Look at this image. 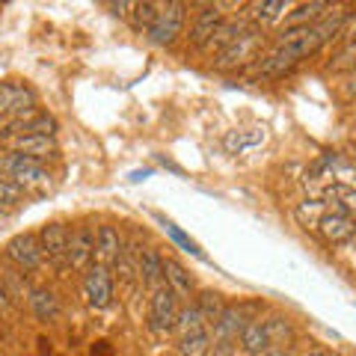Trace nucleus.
<instances>
[{
	"label": "nucleus",
	"instance_id": "obj_25",
	"mask_svg": "<svg viewBox=\"0 0 356 356\" xmlns=\"http://www.w3.org/2000/svg\"><path fill=\"white\" fill-rule=\"evenodd\" d=\"M175 330H178V339H181V336H191V332L208 330V324H205V318L199 315V309H196L193 303H187V306H181V312H178Z\"/></svg>",
	"mask_w": 356,
	"mask_h": 356
},
{
	"label": "nucleus",
	"instance_id": "obj_34",
	"mask_svg": "<svg viewBox=\"0 0 356 356\" xmlns=\"http://www.w3.org/2000/svg\"><path fill=\"white\" fill-rule=\"evenodd\" d=\"M131 6H134V3H110V9H113V15H119V18H125Z\"/></svg>",
	"mask_w": 356,
	"mask_h": 356
},
{
	"label": "nucleus",
	"instance_id": "obj_30",
	"mask_svg": "<svg viewBox=\"0 0 356 356\" xmlns=\"http://www.w3.org/2000/svg\"><path fill=\"white\" fill-rule=\"evenodd\" d=\"M21 199H24V191H21L13 178L0 175V208H15L21 205Z\"/></svg>",
	"mask_w": 356,
	"mask_h": 356
},
{
	"label": "nucleus",
	"instance_id": "obj_17",
	"mask_svg": "<svg viewBox=\"0 0 356 356\" xmlns=\"http://www.w3.org/2000/svg\"><path fill=\"white\" fill-rule=\"evenodd\" d=\"M241 350L247 353V356H261V353H267L273 348L270 344V336H267V327H264V321L261 318H255V321H250L247 327H243V332H241Z\"/></svg>",
	"mask_w": 356,
	"mask_h": 356
},
{
	"label": "nucleus",
	"instance_id": "obj_20",
	"mask_svg": "<svg viewBox=\"0 0 356 356\" xmlns=\"http://www.w3.org/2000/svg\"><path fill=\"white\" fill-rule=\"evenodd\" d=\"M243 30H247V27H243V21H229V18H226V21H222V24L214 30V36L208 39V44H205L202 51H208V54L217 51V54H220L222 48H229V44L235 42Z\"/></svg>",
	"mask_w": 356,
	"mask_h": 356
},
{
	"label": "nucleus",
	"instance_id": "obj_2",
	"mask_svg": "<svg viewBox=\"0 0 356 356\" xmlns=\"http://www.w3.org/2000/svg\"><path fill=\"white\" fill-rule=\"evenodd\" d=\"M0 175L13 178L24 193L42 191V187L51 184V172L39 161L27 158V154H18V152H0Z\"/></svg>",
	"mask_w": 356,
	"mask_h": 356
},
{
	"label": "nucleus",
	"instance_id": "obj_1",
	"mask_svg": "<svg viewBox=\"0 0 356 356\" xmlns=\"http://www.w3.org/2000/svg\"><path fill=\"white\" fill-rule=\"evenodd\" d=\"M344 21H348V13H336V15L321 18L318 24L303 27V33H300L294 42L276 44V48L267 54V57H261V63H259V69H255V72H259L261 77H280L285 72H291L300 60L312 57V54L324 48L330 39H336L339 33H341Z\"/></svg>",
	"mask_w": 356,
	"mask_h": 356
},
{
	"label": "nucleus",
	"instance_id": "obj_18",
	"mask_svg": "<svg viewBox=\"0 0 356 356\" xmlns=\"http://www.w3.org/2000/svg\"><path fill=\"white\" fill-rule=\"evenodd\" d=\"M330 13V3H324V0H312V3H300L294 13L285 15V27L282 30H294V27H312L318 24L321 18H327Z\"/></svg>",
	"mask_w": 356,
	"mask_h": 356
},
{
	"label": "nucleus",
	"instance_id": "obj_16",
	"mask_svg": "<svg viewBox=\"0 0 356 356\" xmlns=\"http://www.w3.org/2000/svg\"><path fill=\"white\" fill-rule=\"evenodd\" d=\"M137 276H140V282L152 288V291H158L163 282V255L158 250H146V252H140V261H137Z\"/></svg>",
	"mask_w": 356,
	"mask_h": 356
},
{
	"label": "nucleus",
	"instance_id": "obj_15",
	"mask_svg": "<svg viewBox=\"0 0 356 356\" xmlns=\"http://www.w3.org/2000/svg\"><path fill=\"white\" fill-rule=\"evenodd\" d=\"M122 250H125V241H122L119 229L107 226V222L104 226H98V232H95V255H98V261L110 267L122 255Z\"/></svg>",
	"mask_w": 356,
	"mask_h": 356
},
{
	"label": "nucleus",
	"instance_id": "obj_37",
	"mask_svg": "<svg viewBox=\"0 0 356 356\" xmlns=\"http://www.w3.org/2000/svg\"><path fill=\"white\" fill-rule=\"evenodd\" d=\"M261 356H288L282 348H270V350H267V353H261Z\"/></svg>",
	"mask_w": 356,
	"mask_h": 356
},
{
	"label": "nucleus",
	"instance_id": "obj_22",
	"mask_svg": "<svg viewBox=\"0 0 356 356\" xmlns=\"http://www.w3.org/2000/svg\"><path fill=\"white\" fill-rule=\"evenodd\" d=\"M264 143V128H252V131H229L222 146L226 152H243V149H252V146H261Z\"/></svg>",
	"mask_w": 356,
	"mask_h": 356
},
{
	"label": "nucleus",
	"instance_id": "obj_29",
	"mask_svg": "<svg viewBox=\"0 0 356 356\" xmlns=\"http://www.w3.org/2000/svg\"><path fill=\"white\" fill-rule=\"evenodd\" d=\"M163 229H166V235H170V238H172V241H175V243H178V247H181L184 252H191V255H196V259H202V261H205V252L199 250V243H196V241H191V238H187L184 232L175 226V222L163 220Z\"/></svg>",
	"mask_w": 356,
	"mask_h": 356
},
{
	"label": "nucleus",
	"instance_id": "obj_27",
	"mask_svg": "<svg viewBox=\"0 0 356 356\" xmlns=\"http://www.w3.org/2000/svg\"><path fill=\"white\" fill-rule=\"evenodd\" d=\"M131 24L137 33H149V27L154 24V18H158V3H134L131 6Z\"/></svg>",
	"mask_w": 356,
	"mask_h": 356
},
{
	"label": "nucleus",
	"instance_id": "obj_28",
	"mask_svg": "<svg viewBox=\"0 0 356 356\" xmlns=\"http://www.w3.org/2000/svg\"><path fill=\"white\" fill-rule=\"evenodd\" d=\"M264 327H267V336H270L273 348H280V344H285V339H291V324L282 315H270L264 321Z\"/></svg>",
	"mask_w": 356,
	"mask_h": 356
},
{
	"label": "nucleus",
	"instance_id": "obj_24",
	"mask_svg": "<svg viewBox=\"0 0 356 356\" xmlns=\"http://www.w3.org/2000/svg\"><path fill=\"white\" fill-rule=\"evenodd\" d=\"M211 341H214L211 339V332L199 330V332H191V336L178 339V350H181V356H208Z\"/></svg>",
	"mask_w": 356,
	"mask_h": 356
},
{
	"label": "nucleus",
	"instance_id": "obj_35",
	"mask_svg": "<svg viewBox=\"0 0 356 356\" xmlns=\"http://www.w3.org/2000/svg\"><path fill=\"white\" fill-rule=\"evenodd\" d=\"M0 309H9V291L0 285Z\"/></svg>",
	"mask_w": 356,
	"mask_h": 356
},
{
	"label": "nucleus",
	"instance_id": "obj_5",
	"mask_svg": "<svg viewBox=\"0 0 356 356\" xmlns=\"http://www.w3.org/2000/svg\"><path fill=\"white\" fill-rule=\"evenodd\" d=\"M178 312H181V303H178V294L172 288L161 285L158 291H152V306H149V327L154 332H170L178 324Z\"/></svg>",
	"mask_w": 356,
	"mask_h": 356
},
{
	"label": "nucleus",
	"instance_id": "obj_12",
	"mask_svg": "<svg viewBox=\"0 0 356 356\" xmlns=\"http://www.w3.org/2000/svg\"><path fill=\"white\" fill-rule=\"evenodd\" d=\"M318 232L324 235L327 243H348L353 235H356V220L344 211H327L324 220L318 222Z\"/></svg>",
	"mask_w": 356,
	"mask_h": 356
},
{
	"label": "nucleus",
	"instance_id": "obj_10",
	"mask_svg": "<svg viewBox=\"0 0 356 356\" xmlns=\"http://www.w3.org/2000/svg\"><path fill=\"white\" fill-rule=\"evenodd\" d=\"M95 261V232L89 226H77L69 238V264L74 270H86Z\"/></svg>",
	"mask_w": 356,
	"mask_h": 356
},
{
	"label": "nucleus",
	"instance_id": "obj_6",
	"mask_svg": "<svg viewBox=\"0 0 356 356\" xmlns=\"http://www.w3.org/2000/svg\"><path fill=\"white\" fill-rule=\"evenodd\" d=\"M259 48H261V33L252 30V27H247L235 42L229 44V48H222V51L217 54L214 65H217V69H235V65H243V63L255 60Z\"/></svg>",
	"mask_w": 356,
	"mask_h": 356
},
{
	"label": "nucleus",
	"instance_id": "obj_13",
	"mask_svg": "<svg viewBox=\"0 0 356 356\" xmlns=\"http://www.w3.org/2000/svg\"><path fill=\"white\" fill-rule=\"evenodd\" d=\"M9 143V152H18V154H27L33 161H44V158H54L60 149H57V140L54 137H33V134H21V137L6 140Z\"/></svg>",
	"mask_w": 356,
	"mask_h": 356
},
{
	"label": "nucleus",
	"instance_id": "obj_38",
	"mask_svg": "<svg viewBox=\"0 0 356 356\" xmlns=\"http://www.w3.org/2000/svg\"><path fill=\"white\" fill-rule=\"evenodd\" d=\"M6 220H9V214H6L3 208H0V229H3V222H6Z\"/></svg>",
	"mask_w": 356,
	"mask_h": 356
},
{
	"label": "nucleus",
	"instance_id": "obj_4",
	"mask_svg": "<svg viewBox=\"0 0 356 356\" xmlns=\"http://www.w3.org/2000/svg\"><path fill=\"white\" fill-rule=\"evenodd\" d=\"M83 297H86V303L92 306V309H107L110 303H113V270H110L107 264L102 261H92L83 270Z\"/></svg>",
	"mask_w": 356,
	"mask_h": 356
},
{
	"label": "nucleus",
	"instance_id": "obj_8",
	"mask_svg": "<svg viewBox=\"0 0 356 356\" xmlns=\"http://www.w3.org/2000/svg\"><path fill=\"white\" fill-rule=\"evenodd\" d=\"M36 238H39L44 259L54 264H69V238H72L69 226H63V222H44Z\"/></svg>",
	"mask_w": 356,
	"mask_h": 356
},
{
	"label": "nucleus",
	"instance_id": "obj_32",
	"mask_svg": "<svg viewBox=\"0 0 356 356\" xmlns=\"http://www.w3.org/2000/svg\"><path fill=\"white\" fill-rule=\"evenodd\" d=\"M208 356H238V344L226 341V339H214V341H211Z\"/></svg>",
	"mask_w": 356,
	"mask_h": 356
},
{
	"label": "nucleus",
	"instance_id": "obj_21",
	"mask_svg": "<svg viewBox=\"0 0 356 356\" xmlns=\"http://www.w3.org/2000/svg\"><path fill=\"white\" fill-rule=\"evenodd\" d=\"M27 300H30V309L36 312V318H42V321H51V318L60 312L57 294L48 291V288H33Z\"/></svg>",
	"mask_w": 356,
	"mask_h": 356
},
{
	"label": "nucleus",
	"instance_id": "obj_26",
	"mask_svg": "<svg viewBox=\"0 0 356 356\" xmlns=\"http://www.w3.org/2000/svg\"><path fill=\"white\" fill-rule=\"evenodd\" d=\"M285 3L282 0H264V3H252L250 6V18L259 21V24H267V21H276L280 15H285Z\"/></svg>",
	"mask_w": 356,
	"mask_h": 356
},
{
	"label": "nucleus",
	"instance_id": "obj_9",
	"mask_svg": "<svg viewBox=\"0 0 356 356\" xmlns=\"http://www.w3.org/2000/svg\"><path fill=\"white\" fill-rule=\"evenodd\" d=\"M250 321H255L252 306H226L222 315L214 321V339H226V341L241 339V332Z\"/></svg>",
	"mask_w": 356,
	"mask_h": 356
},
{
	"label": "nucleus",
	"instance_id": "obj_19",
	"mask_svg": "<svg viewBox=\"0 0 356 356\" xmlns=\"http://www.w3.org/2000/svg\"><path fill=\"white\" fill-rule=\"evenodd\" d=\"M193 306L199 309V315L205 318V324H214V321L222 315V309H226V300H222L220 291H196Z\"/></svg>",
	"mask_w": 356,
	"mask_h": 356
},
{
	"label": "nucleus",
	"instance_id": "obj_11",
	"mask_svg": "<svg viewBox=\"0 0 356 356\" xmlns=\"http://www.w3.org/2000/svg\"><path fill=\"white\" fill-rule=\"evenodd\" d=\"M226 21V15H222V6H217V3H208V6H202V13H196V18H193V24H191V44L193 48H205L208 44V39L214 36V30Z\"/></svg>",
	"mask_w": 356,
	"mask_h": 356
},
{
	"label": "nucleus",
	"instance_id": "obj_31",
	"mask_svg": "<svg viewBox=\"0 0 356 356\" xmlns=\"http://www.w3.org/2000/svg\"><path fill=\"white\" fill-rule=\"evenodd\" d=\"M350 65H356V42H350L348 48L339 54L336 63H330V69L332 72H341V69H350Z\"/></svg>",
	"mask_w": 356,
	"mask_h": 356
},
{
	"label": "nucleus",
	"instance_id": "obj_14",
	"mask_svg": "<svg viewBox=\"0 0 356 356\" xmlns=\"http://www.w3.org/2000/svg\"><path fill=\"white\" fill-rule=\"evenodd\" d=\"M163 282H166V288H172V291L184 300H191L196 294V282H193L191 270L178 259H163Z\"/></svg>",
	"mask_w": 356,
	"mask_h": 356
},
{
	"label": "nucleus",
	"instance_id": "obj_39",
	"mask_svg": "<svg viewBox=\"0 0 356 356\" xmlns=\"http://www.w3.org/2000/svg\"><path fill=\"white\" fill-rule=\"evenodd\" d=\"M306 356H327L324 350H312V353H306Z\"/></svg>",
	"mask_w": 356,
	"mask_h": 356
},
{
	"label": "nucleus",
	"instance_id": "obj_23",
	"mask_svg": "<svg viewBox=\"0 0 356 356\" xmlns=\"http://www.w3.org/2000/svg\"><path fill=\"white\" fill-rule=\"evenodd\" d=\"M324 214H327V202H321V199H303L294 211V217L303 229H318V222L324 220Z\"/></svg>",
	"mask_w": 356,
	"mask_h": 356
},
{
	"label": "nucleus",
	"instance_id": "obj_7",
	"mask_svg": "<svg viewBox=\"0 0 356 356\" xmlns=\"http://www.w3.org/2000/svg\"><path fill=\"white\" fill-rule=\"evenodd\" d=\"M6 259L13 261L21 270H39L44 264V252L39 247V238L24 232V235H15L13 241L6 243Z\"/></svg>",
	"mask_w": 356,
	"mask_h": 356
},
{
	"label": "nucleus",
	"instance_id": "obj_33",
	"mask_svg": "<svg viewBox=\"0 0 356 356\" xmlns=\"http://www.w3.org/2000/svg\"><path fill=\"white\" fill-rule=\"evenodd\" d=\"M341 211H344V214H350V217L356 220V191L341 193Z\"/></svg>",
	"mask_w": 356,
	"mask_h": 356
},
{
	"label": "nucleus",
	"instance_id": "obj_3",
	"mask_svg": "<svg viewBox=\"0 0 356 356\" xmlns=\"http://www.w3.org/2000/svg\"><path fill=\"white\" fill-rule=\"evenodd\" d=\"M184 21H187V3H178V0H170V3H158V18L154 24L149 27L146 39L158 48H166L172 44L184 30Z\"/></svg>",
	"mask_w": 356,
	"mask_h": 356
},
{
	"label": "nucleus",
	"instance_id": "obj_36",
	"mask_svg": "<svg viewBox=\"0 0 356 356\" xmlns=\"http://www.w3.org/2000/svg\"><path fill=\"white\" fill-rule=\"evenodd\" d=\"M344 92H348L350 98L356 95V72H353V77H350V83H348V89H344Z\"/></svg>",
	"mask_w": 356,
	"mask_h": 356
}]
</instances>
